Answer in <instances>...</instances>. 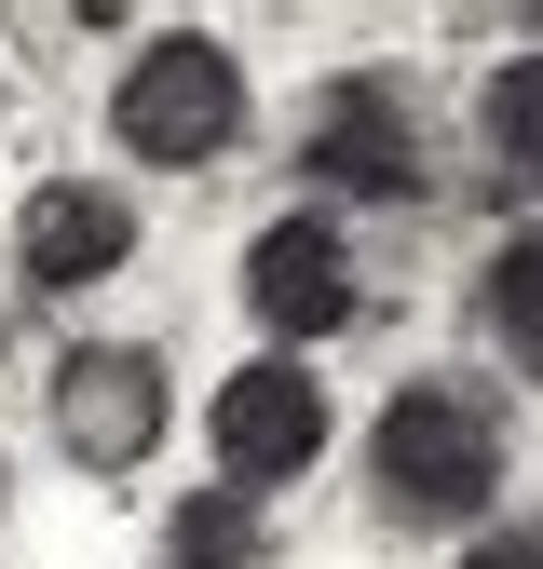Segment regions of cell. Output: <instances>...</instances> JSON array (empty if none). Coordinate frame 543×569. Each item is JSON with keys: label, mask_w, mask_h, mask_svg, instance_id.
Masks as SVG:
<instances>
[{"label": "cell", "mask_w": 543, "mask_h": 569, "mask_svg": "<svg viewBox=\"0 0 543 569\" xmlns=\"http://www.w3.org/2000/svg\"><path fill=\"white\" fill-rule=\"evenodd\" d=\"M503 475H516V435H503L490 380L422 367V380H394V393H381L367 488H381V516H394V529H475V516L503 502Z\"/></svg>", "instance_id": "cell-1"}, {"label": "cell", "mask_w": 543, "mask_h": 569, "mask_svg": "<svg viewBox=\"0 0 543 569\" xmlns=\"http://www.w3.org/2000/svg\"><path fill=\"white\" fill-rule=\"evenodd\" d=\"M245 54L231 41H204V28H150L122 54V82H109V136H122V163H150V177H204V163H231L245 150Z\"/></svg>", "instance_id": "cell-2"}, {"label": "cell", "mask_w": 543, "mask_h": 569, "mask_svg": "<svg viewBox=\"0 0 543 569\" xmlns=\"http://www.w3.org/2000/svg\"><path fill=\"white\" fill-rule=\"evenodd\" d=\"M299 190H339V203H422L435 190V122H422V82L407 68H339L299 122Z\"/></svg>", "instance_id": "cell-3"}, {"label": "cell", "mask_w": 543, "mask_h": 569, "mask_svg": "<svg viewBox=\"0 0 543 569\" xmlns=\"http://www.w3.org/2000/svg\"><path fill=\"white\" fill-rule=\"evenodd\" d=\"M326 435H339V407H326V380H313V352H245V367L204 393V448H218V488H286V475H313L326 461Z\"/></svg>", "instance_id": "cell-4"}, {"label": "cell", "mask_w": 543, "mask_h": 569, "mask_svg": "<svg viewBox=\"0 0 543 569\" xmlns=\"http://www.w3.org/2000/svg\"><path fill=\"white\" fill-rule=\"evenodd\" d=\"M55 448L82 461V475H136L164 435H177V367L150 339H82V352H55Z\"/></svg>", "instance_id": "cell-5"}, {"label": "cell", "mask_w": 543, "mask_h": 569, "mask_svg": "<svg viewBox=\"0 0 543 569\" xmlns=\"http://www.w3.org/2000/svg\"><path fill=\"white\" fill-rule=\"evenodd\" d=\"M245 312L272 326V352H313L367 312V258L354 231L326 218V203H286V218H258L245 231Z\"/></svg>", "instance_id": "cell-6"}, {"label": "cell", "mask_w": 543, "mask_h": 569, "mask_svg": "<svg viewBox=\"0 0 543 569\" xmlns=\"http://www.w3.org/2000/svg\"><path fill=\"white\" fill-rule=\"evenodd\" d=\"M122 258H136V190L41 177V190L14 203V284H28V299H96Z\"/></svg>", "instance_id": "cell-7"}, {"label": "cell", "mask_w": 543, "mask_h": 569, "mask_svg": "<svg viewBox=\"0 0 543 569\" xmlns=\"http://www.w3.org/2000/svg\"><path fill=\"white\" fill-rule=\"evenodd\" d=\"M475 326L516 380H543V218H516L490 258H475Z\"/></svg>", "instance_id": "cell-8"}, {"label": "cell", "mask_w": 543, "mask_h": 569, "mask_svg": "<svg viewBox=\"0 0 543 569\" xmlns=\"http://www.w3.org/2000/svg\"><path fill=\"white\" fill-rule=\"evenodd\" d=\"M475 150H490L503 190L543 203V54H503V68H490V96H475Z\"/></svg>", "instance_id": "cell-9"}, {"label": "cell", "mask_w": 543, "mask_h": 569, "mask_svg": "<svg viewBox=\"0 0 543 569\" xmlns=\"http://www.w3.org/2000/svg\"><path fill=\"white\" fill-rule=\"evenodd\" d=\"M164 569H272V516L245 488H190L164 516Z\"/></svg>", "instance_id": "cell-10"}, {"label": "cell", "mask_w": 543, "mask_h": 569, "mask_svg": "<svg viewBox=\"0 0 543 569\" xmlns=\"http://www.w3.org/2000/svg\"><path fill=\"white\" fill-rule=\"evenodd\" d=\"M462 569H543V529H475Z\"/></svg>", "instance_id": "cell-11"}, {"label": "cell", "mask_w": 543, "mask_h": 569, "mask_svg": "<svg viewBox=\"0 0 543 569\" xmlns=\"http://www.w3.org/2000/svg\"><path fill=\"white\" fill-rule=\"evenodd\" d=\"M0 516H14V461H0Z\"/></svg>", "instance_id": "cell-12"}]
</instances>
